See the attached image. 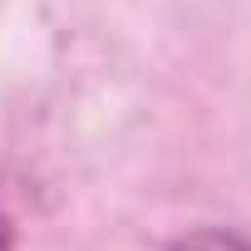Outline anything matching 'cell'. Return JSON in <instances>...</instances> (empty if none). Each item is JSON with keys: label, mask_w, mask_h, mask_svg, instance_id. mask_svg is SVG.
<instances>
[{"label": "cell", "mask_w": 251, "mask_h": 251, "mask_svg": "<svg viewBox=\"0 0 251 251\" xmlns=\"http://www.w3.org/2000/svg\"><path fill=\"white\" fill-rule=\"evenodd\" d=\"M0 251H15V226H10L5 212H0Z\"/></svg>", "instance_id": "2"}, {"label": "cell", "mask_w": 251, "mask_h": 251, "mask_svg": "<svg viewBox=\"0 0 251 251\" xmlns=\"http://www.w3.org/2000/svg\"><path fill=\"white\" fill-rule=\"evenodd\" d=\"M168 251H251V241H241L236 231H222V226H207V231H192V236L173 241Z\"/></svg>", "instance_id": "1"}]
</instances>
